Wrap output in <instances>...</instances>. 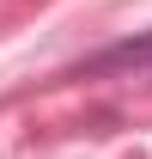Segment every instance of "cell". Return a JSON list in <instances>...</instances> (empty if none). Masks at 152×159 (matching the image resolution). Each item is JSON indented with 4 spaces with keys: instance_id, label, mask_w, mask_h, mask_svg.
Here are the masks:
<instances>
[{
    "instance_id": "cell-1",
    "label": "cell",
    "mask_w": 152,
    "mask_h": 159,
    "mask_svg": "<svg viewBox=\"0 0 152 159\" xmlns=\"http://www.w3.org/2000/svg\"><path fill=\"white\" fill-rule=\"evenodd\" d=\"M103 74H152V31L146 37H128V43H110L103 55L79 61L67 80H103Z\"/></svg>"
}]
</instances>
